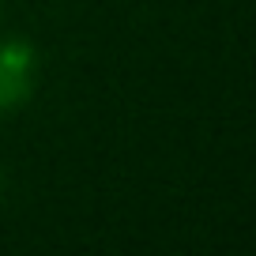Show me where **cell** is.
Returning <instances> with one entry per match:
<instances>
[{
    "instance_id": "cell-1",
    "label": "cell",
    "mask_w": 256,
    "mask_h": 256,
    "mask_svg": "<svg viewBox=\"0 0 256 256\" xmlns=\"http://www.w3.org/2000/svg\"><path fill=\"white\" fill-rule=\"evenodd\" d=\"M38 87V49L26 38H0V117L30 102Z\"/></svg>"
},
{
    "instance_id": "cell-2",
    "label": "cell",
    "mask_w": 256,
    "mask_h": 256,
    "mask_svg": "<svg viewBox=\"0 0 256 256\" xmlns=\"http://www.w3.org/2000/svg\"><path fill=\"white\" fill-rule=\"evenodd\" d=\"M0 196H4V174H0Z\"/></svg>"
}]
</instances>
